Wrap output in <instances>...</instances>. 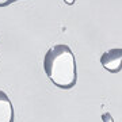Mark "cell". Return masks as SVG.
Here are the masks:
<instances>
[{"label":"cell","instance_id":"cell-1","mask_svg":"<svg viewBox=\"0 0 122 122\" xmlns=\"http://www.w3.org/2000/svg\"><path fill=\"white\" fill-rule=\"evenodd\" d=\"M44 71L49 80L61 90H71L76 86V58L68 45L58 44L48 49L44 56Z\"/></svg>","mask_w":122,"mask_h":122},{"label":"cell","instance_id":"cell-2","mask_svg":"<svg viewBox=\"0 0 122 122\" xmlns=\"http://www.w3.org/2000/svg\"><path fill=\"white\" fill-rule=\"evenodd\" d=\"M100 64L110 73H118L122 69V49L113 48L102 53Z\"/></svg>","mask_w":122,"mask_h":122},{"label":"cell","instance_id":"cell-3","mask_svg":"<svg viewBox=\"0 0 122 122\" xmlns=\"http://www.w3.org/2000/svg\"><path fill=\"white\" fill-rule=\"evenodd\" d=\"M15 111L10 96L0 90V122H14Z\"/></svg>","mask_w":122,"mask_h":122},{"label":"cell","instance_id":"cell-4","mask_svg":"<svg viewBox=\"0 0 122 122\" xmlns=\"http://www.w3.org/2000/svg\"><path fill=\"white\" fill-rule=\"evenodd\" d=\"M102 121L103 122H114V119L110 113H103L102 114Z\"/></svg>","mask_w":122,"mask_h":122},{"label":"cell","instance_id":"cell-5","mask_svg":"<svg viewBox=\"0 0 122 122\" xmlns=\"http://www.w3.org/2000/svg\"><path fill=\"white\" fill-rule=\"evenodd\" d=\"M16 1H19V0H0V7H7V5H11Z\"/></svg>","mask_w":122,"mask_h":122},{"label":"cell","instance_id":"cell-6","mask_svg":"<svg viewBox=\"0 0 122 122\" xmlns=\"http://www.w3.org/2000/svg\"><path fill=\"white\" fill-rule=\"evenodd\" d=\"M64 1H65V3H66V4H73V3H75V0H64Z\"/></svg>","mask_w":122,"mask_h":122}]
</instances>
